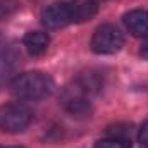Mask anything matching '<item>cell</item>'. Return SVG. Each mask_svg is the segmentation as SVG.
Here are the masks:
<instances>
[{"instance_id": "6da1fadb", "label": "cell", "mask_w": 148, "mask_h": 148, "mask_svg": "<svg viewBox=\"0 0 148 148\" xmlns=\"http://www.w3.org/2000/svg\"><path fill=\"white\" fill-rule=\"evenodd\" d=\"M10 91L19 100H41L47 98L53 91V81L48 74L40 71H29L23 73L14 77L10 83Z\"/></svg>"}, {"instance_id": "7a4b0ae2", "label": "cell", "mask_w": 148, "mask_h": 148, "mask_svg": "<svg viewBox=\"0 0 148 148\" xmlns=\"http://www.w3.org/2000/svg\"><path fill=\"white\" fill-rule=\"evenodd\" d=\"M33 114L23 103H3L0 107V131L16 134L31 124Z\"/></svg>"}, {"instance_id": "3957f363", "label": "cell", "mask_w": 148, "mask_h": 148, "mask_svg": "<svg viewBox=\"0 0 148 148\" xmlns=\"http://www.w3.org/2000/svg\"><path fill=\"white\" fill-rule=\"evenodd\" d=\"M124 45V36L121 29L114 24H102L95 29L91 36V50L98 55H112L117 53Z\"/></svg>"}, {"instance_id": "277c9868", "label": "cell", "mask_w": 148, "mask_h": 148, "mask_svg": "<svg viewBox=\"0 0 148 148\" xmlns=\"http://www.w3.org/2000/svg\"><path fill=\"white\" fill-rule=\"evenodd\" d=\"M41 23L48 29H59L71 24V12L67 2H53L41 10Z\"/></svg>"}, {"instance_id": "5b68a950", "label": "cell", "mask_w": 148, "mask_h": 148, "mask_svg": "<svg viewBox=\"0 0 148 148\" xmlns=\"http://www.w3.org/2000/svg\"><path fill=\"white\" fill-rule=\"evenodd\" d=\"M64 109L69 115L73 117H88L91 114V105L90 100L86 98V95H83L77 90H71L64 100Z\"/></svg>"}, {"instance_id": "8992f818", "label": "cell", "mask_w": 148, "mask_h": 148, "mask_svg": "<svg viewBox=\"0 0 148 148\" xmlns=\"http://www.w3.org/2000/svg\"><path fill=\"white\" fill-rule=\"evenodd\" d=\"M122 21L133 36H147L148 35V10L134 9L122 16Z\"/></svg>"}, {"instance_id": "52a82bcc", "label": "cell", "mask_w": 148, "mask_h": 148, "mask_svg": "<svg viewBox=\"0 0 148 148\" xmlns=\"http://www.w3.org/2000/svg\"><path fill=\"white\" fill-rule=\"evenodd\" d=\"M67 3H69V12H71V23L90 21L98 12L97 0H71Z\"/></svg>"}, {"instance_id": "ba28073f", "label": "cell", "mask_w": 148, "mask_h": 148, "mask_svg": "<svg viewBox=\"0 0 148 148\" xmlns=\"http://www.w3.org/2000/svg\"><path fill=\"white\" fill-rule=\"evenodd\" d=\"M23 45L26 48V52L33 57L38 55H43L50 45V38L47 33H41V31H31L28 35H24L23 38Z\"/></svg>"}, {"instance_id": "9c48e42d", "label": "cell", "mask_w": 148, "mask_h": 148, "mask_svg": "<svg viewBox=\"0 0 148 148\" xmlns=\"http://www.w3.org/2000/svg\"><path fill=\"white\" fill-rule=\"evenodd\" d=\"M93 148H131L129 138H105V140H98Z\"/></svg>"}, {"instance_id": "30bf717a", "label": "cell", "mask_w": 148, "mask_h": 148, "mask_svg": "<svg viewBox=\"0 0 148 148\" xmlns=\"http://www.w3.org/2000/svg\"><path fill=\"white\" fill-rule=\"evenodd\" d=\"M17 9H19L17 0H0V21L10 17Z\"/></svg>"}, {"instance_id": "8fae6325", "label": "cell", "mask_w": 148, "mask_h": 148, "mask_svg": "<svg viewBox=\"0 0 148 148\" xmlns=\"http://www.w3.org/2000/svg\"><path fill=\"white\" fill-rule=\"evenodd\" d=\"M138 140H140V143H141L143 147L148 148V122L141 124V127H140V133H138Z\"/></svg>"}, {"instance_id": "7c38bea8", "label": "cell", "mask_w": 148, "mask_h": 148, "mask_svg": "<svg viewBox=\"0 0 148 148\" xmlns=\"http://www.w3.org/2000/svg\"><path fill=\"white\" fill-rule=\"evenodd\" d=\"M140 53H141V57H143V59H147V60H148V38H147V41L143 43V47H141V52H140Z\"/></svg>"}, {"instance_id": "4fadbf2b", "label": "cell", "mask_w": 148, "mask_h": 148, "mask_svg": "<svg viewBox=\"0 0 148 148\" xmlns=\"http://www.w3.org/2000/svg\"><path fill=\"white\" fill-rule=\"evenodd\" d=\"M0 148H23V147H2L0 145Z\"/></svg>"}]
</instances>
